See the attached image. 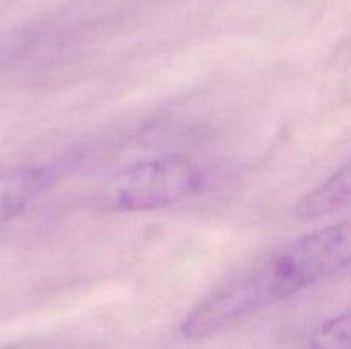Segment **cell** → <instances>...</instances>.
<instances>
[{
  "mask_svg": "<svg viewBox=\"0 0 351 349\" xmlns=\"http://www.w3.org/2000/svg\"><path fill=\"white\" fill-rule=\"evenodd\" d=\"M311 349H350V313L338 315L322 324L311 341Z\"/></svg>",
  "mask_w": 351,
  "mask_h": 349,
  "instance_id": "5",
  "label": "cell"
},
{
  "mask_svg": "<svg viewBox=\"0 0 351 349\" xmlns=\"http://www.w3.org/2000/svg\"><path fill=\"white\" fill-rule=\"evenodd\" d=\"M50 168L24 164L0 170V226L23 214L51 183Z\"/></svg>",
  "mask_w": 351,
  "mask_h": 349,
  "instance_id": "3",
  "label": "cell"
},
{
  "mask_svg": "<svg viewBox=\"0 0 351 349\" xmlns=\"http://www.w3.org/2000/svg\"><path fill=\"white\" fill-rule=\"evenodd\" d=\"M350 190L351 170L350 163H345L328 180L302 197L295 207V212L302 219H317L335 214L348 205Z\"/></svg>",
  "mask_w": 351,
  "mask_h": 349,
  "instance_id": "4",
  "label": "cell"
},
{
  "mask_svg": "<svg viewBox=\"0 0 351 349\" xmlns=\"http://www.w3.org/2000/svg\"><path fill=\"white\" fill-rule=\"evenodd\" d=\"M297 293L300 291L280 250L219 284L182 320L180 332L187 339L213 337Z\"/></svg>",
  "mask_w": 351,
  "mask_h": 349,
  "instance_id": "1",
  "label": "cell"
},
{
  "mask_svg": "<svg viewBox=\"0 0 351 349\" xmlns=\"http://www.w3.org/2000/svg\"><path fill=\"white\" fill-rule=\"evenodd\" d=\"M204 185L201 168L173 154L123 168L110 178L99 201L113 212L156 211L195 197Z\"/></svg>",
  "mask_w": 351,
  "mask_h": 349,
  "instance_id": "2",
  "label": "cell"
}]
</instances>
